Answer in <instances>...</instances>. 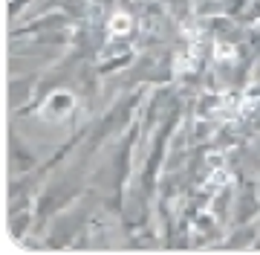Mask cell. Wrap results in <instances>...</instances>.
I'll list each match as a JSON object with an SVG mask.
<instances>
[{
    "label": "cell",
    "mask_w": 260,
    "mask_h": 255,
    "mask_svg": "<svg viewBox=\"0 0 260 255\" xmlns=\"http://www.w3.org/2000/svg\"><path fill=\"white\" fill-rule=\"evenodd\" d=\"M142 104V93H133L127 96L124 102H116L104 114V119H99V128L93 131V136H90V145H87V154H93L95 148H102V142L107 139V136H113V133H119L121 128H127V125H133V119H136V107Z\"/></svg>",
    "instance_id": "cell-1"
},
{
    "label": "cell",
    "mask_w": 260,
    "mask_h": 255,
    "mask_svg": "<svg viewBox=\"0 0 260 255\" xmlns=\"http://www.w3.org/2000/svg\"><path fill=\"white\" fill-rule=\"evenodd\" d=\"M107 35L110 38H130L133 35V18H130L127 12H116V15H110V20H107Z\"/></svg>",
    "instance_id": "cell-4"
},
{
    "label": "cell",
    "mask_w": 260,
    "mask_h": 255,
    "mask_svg": "<svg viewBox=\"0 0 260 255\" xmlns=\"http://www.w3.org/2000/svg\"><path fill=\"white\" fill-rule=\"evenodd\" d=\"M78 194H81V183H78L75 177H64V180H58L55 186L44 189L41 194H38V200H35V220H38V226H44L52 215H58L61 209H67L75 197H78Z\"/></svg>",
    "instance_id": "cell-2"
},
{
    "label": "cell",
    "mask_w": 260,
    "mask_h": 255,
    "mask_svg": "<svg viewBox=\"0 0 260 255\" xmlns=\"http://www.w3.org/2000/svg\"><path fill=\"white\" fill-rule=\"evenodd\" d=\"M78 110V99L75 93H67V90H55V93H44V96H35V102H29L26 107H20L18 114H41L44 119H55V122H64Z\"/></svg>",
    "instance_id": "cell-3"
},
{
    "label": "cell",
    "mask_w": 260,
    "mask_h": 255,
    "mask_svg": "<svg viewBox=\"0 0 260 255\" xmlns=\"http://www.w3.org/2000/svg\"><path fill=\"white\" fill-rule=\"evenodd\" d=\"M12 165H15V174L35 168V154H32V151H23V145H20L18 136H12Z\"/></svg>",
    "instance_id": "cell-5"
}]
</instances>
